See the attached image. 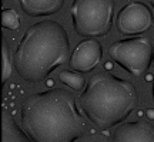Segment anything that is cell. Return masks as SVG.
<instances>
[{"label": "cell", "instance_id": "obj_1", "mask_svg": "<svg viewBox=\"0 0 154 142\" xmlns=\"http://www.w3.org/2000/svg\"><path fill=\"white\" fill-rule=\"evenodd\" d=\"M22 126L36 142H73L86 132V120L72 94L53 88L23 101Z\"/></svg>", "mask_w": 154, "mask_h": 142}, {"label": "cell", "instance_id": "obj_2", "mask_svg": "<svg viewBox=\"0 0 154 142\" xmlns=\"http://www.w3.org/2000/svg\"><path fill=\"white\" fill-rule=\"evenodd\" d=\"M70 58L66 28L54 20L32 24L17 44L13 63L17 74L29 82H40Z\"/></svg>", "mask_w": 154, "mask_h": 142}, {"label": "cell", "instance_id": "obj_3", "mask_svg": "<svg viewBox=\"0 0 154 142\" xmlns=\"http://www.w3.org/2000/svg\"><path fill=\"white\" fill-rule=\"evenodd\" d=\"M87 120L99 129H107L121 124L136 109L138 93L128 80L109 71L94 74L79 97Z\"/></svg>", "mask_w": 154, "mask_h": 142}, {"label": "cell", "instance_id": "obj_4", "mask_svg": "<svg viewBox=\"0 0 154 142\" xmlns=\"http://www.w3.org/2000/svg\"><path fill=\"white\" fill-rule=\"evenodd\" d=\"M114 0H73L70 14L76 34L82 37H104L110 33Z\"/></svg>", "mask_w": 154, "mask_h": 142}, {"label": "cell", "instance_id": "obj_5", "mask_svg": "<svg viewBox=\"0 0 154 142\" xmlns=\"http://www.w3.org/2000/svg\"><path fill=\"white\" fill-rule=\"evenodd\" d=\"M110 58L133 77L147 74L153 64L154 47L149 37H130L117 40L109 47Z\"/></svg>", "mask_w": 154, "mask_h": 142}, {"label": "cell", "instance_id": "obj_6", "mask_svg": "<svg viewBox=\"0 0 154 142\" xmlns=\"http://www.w3.org/2000/svg\"><path fill=\"white\" fill-rule=\"evenodd\" d=\"M154 24V17L149 6L143 1H131L117 14L116 26L121 36L133 37L149 31Z\"/></svg>", "mask_w": 154, "mask_h": 142}, {"label": "cell", "instance_id": "obj_7", "mask_svg": "<svg viewBox=\"0 0 154 142\" xmlns=\"http://www.w3.org/2000/svg\"><path fill=\"white\" fill-rule=\"evenodd\" d=\"M103 60V46L96 37H86L76 46L69 58V67L79 72H90Z\"/></svg>", "mask_w": 154, "mask_h": 142}, {"label": "cell", "instance_id": "obj_8", "mask_svg": "<svg viewBox=\"0 0 154 142\" xmlns=\"http://www.w3.org/2000/svg\"><path fill=\"white\" fill-rule=\"evenodd\" d=\"M116 142H154V126L147 121L119 124L113 132Z\"/></svg>", "mask_w": 154, "mask_h": 142}, {"label": "cell", "instance_id": "obj_9", "mask_svg": "<svg viewBox=\"0 0 154 142\" xmlns=\"http://www.w3.org/2000/svg\"><path fill=\"white\" fill-rule=\"evenodd\" d=\"M20 9L29 17H43L56 14L63 7L64 0H17Z\"/></svg>", "mask_w": 154, "mask_h": 142}, {"label": "cell", "instance_id": "obj_10", "mask_svg": "<svg viewBox=\"0 0 154 142\" xmlns=\"http://www.w3.org/2000/svg\"><path fill=\"white\" fill-rule=\"evenodd\" d=\"M23 128V126H22ZM16 124V121L11 118L10 114L3 109L2 112V141L3 142H27L32 138L24 129Z\"/></svg>", "mask_w": 154, "mask_h": 142}, {"label": "cell", "instance_id": "obj_11", "mask_svg": "<svg viewBox=\"0 0 154 142\" xmlns=\"http://www.w3.org/2000/svg\"><path fill=\"white\" fill-rule=\"evenodd\" d=\"M59 78H60V81L63 82L64 85H67L69 88H72L74 91H79V93L83 91V90L86 88V84H87L86 78L83 75V72H79V71L74 72V70L73 71H69V70L61 71L60 74H59Z\"/></svg>", "mask_w": 154, "mask_h": 142}, {"label": "cell", "instance_id": "obj_12", "mask_svg": "<svg viewBox=\"0 0 154 142\" xmlns=\"http://www.w3.org/2000/svg\"><path fill=\"white\" fill-rule=\"evenodd\" d=\"M2 26L3 28L16 31L20 27V19L14 9H3L2 10Z\"/></svg>", "mask_w": 154, "mask_h": 142}, {"label": "cell", "instance_id": "obj_13", "mask_svg": "<svg viewBox=\"0 0 154 142\" xmlns=\"http://www.w3.org/2000/svg\"><path fill=\"white\" fill-rule=\"evenodd\" d=\"M2 57H3V68H2V82L5 85L7 80L11 75V58H10V50H9V44L5 38L2 40Z\"/></svg>", "mask_w": 154, "mask_h": 142}, {"label": "cell", "instance_id": "obj_14", "mask_svg": "<svg viewBox=\"0 0 154 142\" xmlns=\"http://www.w3.org/2000/svg\"><path fill=\"white\" fill-rule=\"evenodd\" d=\"M146 114H147V117H149L150 120H154V109L153 108H149L146 111Z\"/></svg>", "mask_w": 154, "mask_h": 142}, {"label": "cell", "instance_id": "obj_15", "mask_svg": "<svg viewBox=\"0 0 154 142\" xmlns=\"http://www.w3.org/2000/svg\"><path fill=\"white\" fill-rule=\"evenodd\" d=\"M47 84H49V87H51V85L54 84V81H53V80H49V81H47Z\"/></svg>", "mask_w": 154, "mask_h": 142}, {"label": "cell", "instance_id": "obj_16", "mask_svg": "<svg viewBox=\"0 0 154 142\" xmlns=\"http://www.w3.org/2000/svg\"><path fill=\"white\" fill-rule=\"evenodd\" d=\"M153 101H154V81H153Z\"/></svg>", "mask_w": 154, "mask_h": 142}, {"label": "cell", "instance_id": "obj_17", "mask_svg": "<svg viewBox=\"0 0 154 142\" xmlns=\"http://www.w3.org/2000/svg\"><path fill=\"white\" fill-rule=\"evenodd\" d=\"M150 3H151V6L154 7V0H150Z\"/></svg>", "mask_w": 154, "mask_h": 142}, {"label": "cell", "instance_id": "obj_18", "mask_svg": "<svg viewBox=\"0 0 154 142\" xmlns=\"http://www.w3.org/2000/svg\"><path fill=\"white\" fill-rule=\"evenodd\" d=\"M151 66H153V68H154V55H153V64H151Z\"/></svg>", "mask_w": 154, "mask_h": 142}]
</instances>
